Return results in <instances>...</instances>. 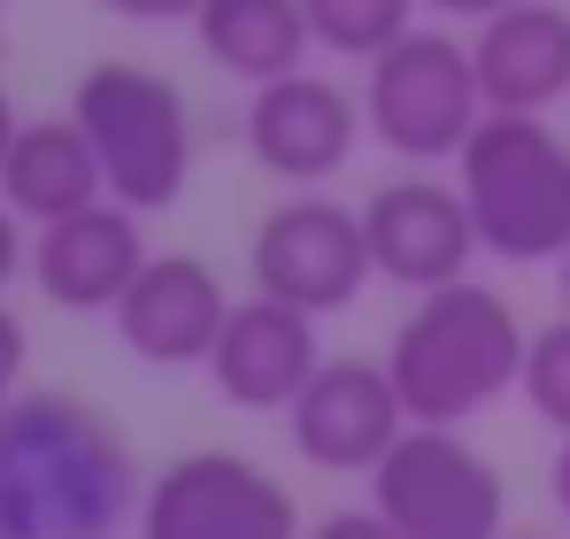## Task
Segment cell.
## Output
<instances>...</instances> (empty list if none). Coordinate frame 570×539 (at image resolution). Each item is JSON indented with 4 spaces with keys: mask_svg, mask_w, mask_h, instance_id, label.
<instances>
[{
    "mask_svg": "<svg viewBox=\"0 0 570 539\" xmlns=\"http://www.w3.org/2000/svg\"><path fill=\"white\" fill-rule=\"evenodd\" d=\"M316 370H324V332H316L308 308H285L271 293L232 301L224 340H216V355H208V378H216V393H224L232 409L285 416Z\"/></svg>",
    "mask_w": 570,
    "mask_h": 539,
    "instance_id": "obj_14",
    "label": "cell"
},
{
    "mask_svg": "<svg viewBox=\"0 0 570 539\" xmlns=\"http://www.w3.org/2000/svg\"><path fill=\"white\" fill-rule=\"evenodd\" d=\"M416 8H432V16H448V23H485V16H501V8H517V0H416Z\"/></svg>",
    "mask_w": 570,
    "mask_h": 539,
    "instance_id": "obj_24",
    "label": "cell"
},
{
    "mask_svg": "<svg viewBox=\"0 0 570 539\" xmlns=\"http://www.w3.org/2000/svg\"><path fill=\"white\" fill-rule=\"evenodd\" d=\"M70 116L94 147L108 200L155 216V208H178L186 200L193 170H200V131H193L186 92L170 86L163 70L147 62H94L78 92H70Z\"/></svg>",
    "mask_w": 570,
    "mask_h": 539,
    "instance_id": "obj_4",
    "label": "cell"
},
{
    "mask_svg": "<svg viewBox=\"0 0 570 539\" xmlns=\"http://www.w3.org/2000/svg\"><path fill=\"white\" fill-rule=\"evenodd\" d=\"M31 270V239H23V216L0 200V301H8V285Z\"/></svg>",
    "mask_w": 570,
    "mask_h": 539,
    "instance_id": "obj_22",
    "label": "cell"
},
{
    "mask_svg": "<svg viewBox=\"0 0 570 539\" xmlns=\"http://www.w3.org/2000/svg\"><path fill=\"white\" fill-rule=\"evenodd\" d=\"M147 263H155V247H147V232H139V208L94 200V208H78V216H62V224H39L23 277H31L55 308H70V316H116V301L131 293V277Z\"/></svg>",
    "mask_w": 570,
    "mask_h": 539,
    "instance_id": "obj_12",
    "label": "cell"
},
{
    "mask_svg": "<svg viewBox=\"0 0 570 539\" xmlns=\"http://www.w3.org/2000/svg\"><path fill=\"white\" fill-rule=\"evenodd\" d=\"M301 8H308L316 47L340 62H379L393 39L416 31V0H301Z\"/></svg>",
    "mask_w": 570,
    "mask_h": 539,
    "instance_id": "obj_18",
    "label": "cell"
},
{
    "mask_svg": "<svg viewBox=\"0 0 570 539\" xmlns=\"http://www.w3.org/2000/svg\"><path fill=\"white\" fill-rule=\"evenodd\" d=\"M509 539H548V532H509Z\"/></svg>",
    "mask_w": 570,
    "mask_h": 539,
    "instance_id": "obj_28",
    "label": "cell"
},
{
    "mask_svg": "<svg viewBox=\"0 0 570 539\" xmlns=\"http://www.w3.org/2000/svg\"><path fill=\"white\" fill-rule=\"evenodd\" d=\"M100 8L124 23H193L200 16V0H100Z\"/></svg>",
    "mask_w": 570,
    "mask_h": 539,
    "instance_id": "obj_23",
    "label": "cell"
},
{
    "mask_svg": "<svg viewBox=\"0 0 570 539\" xmlns=\"http://www.w3.org/2000/svg\"><path fill=\"white\" fill-rule=\"evenodd\" d=\"M0 200L39 232V224H62L78 208L108 200V178H100L94 147L78 131V116H31L0 163Z\"/></svg>",
    "mask_w": 570,
    "mask_h": 539,
    "instance_id": "obj_16",
    "label": "cell"
},
{
    "mask_svg": "<svg viewBox=\"0 0 570 539\" xmlns=\"http://www.w3.org/2000/svg\"><path fill=\"white\" fill-rule=\"evenodd\" d=\"M147 470L124 424L78 393H16L0 409V539H124Z\"/></svg>",
    "mask_w": 570,
    "mask_h": 539,
    "instance_id": "obj_1",
    "label": "cell"
},
{
    "mask_svg": "<svg viewBox=\"0 0 570 539\" xmlns=\"http://www.w3.org/2000/svg\"><path fill=\"white\" fill-rule=\"evenodd\" d=\"M485 108L501 116H548L570 92V8L563 0H517L485 16L471 39Z\"/></svg>",
    "mask_w": 570,
    "mask_h": 539,
    "instance_id": "obj_15",
    "label": "cell"
},
{
    "mask_svg": "<svg viewBox=\"0 0 570 539\" xmlns=\"http://www.w3.org/2000/svg\"><path fill=\"white\" fill-rule=\"evenodd\" d=\"M293 454L316 470H379V454L409 432V409L393 393V370L371 355H324V370L301 385V401L285 409Z\"/></svg>",
    "mask_w": 570,
    "mask_h": 539,
    "instance_id": "obj_10",
    "label": "cell"
},
{
    "mask_svg": "<svg viewBox=\"0 0 570 539\" xmlns=\"http://www.w3.org/2000/svg\"><path fill=\"white\" fill-rule=\"evenodd\" d=\"M224 316H232V293L200 255H155L131 277V293L116 301L108 324H116L124 355H139L147 370H193V362L208 370Z\"/></svg>",
    "mask_w": 570,
    "mask_h": 539,
    "instance_id": "obj_13",
    "label": "cell"
},
{
    "mask_svg": "<svg viewBox=\"0 0 570 539\" xmlns=\"http://www.w3.org/2000/svg\"><path fill=\"white\" fill-rule=\"evenodd\" d=\"M193 39H200V55L224 78H239L247 92L308 70V47H316L301 0H200Z\"/></svg>",
    "mask_w": 570,
    "mask_h": 539,
    "instance_id": "obj_17",
    "label": "cell"
},
{
    "mask_svg": "<svg viewBox=\"0 0 570 539\" xmlns=\"http://www.w3.org/2000/svg\"><path fill=\"white\" fill-rule=\"evenodd\" d=\"M548 501H556V517H570V432L556 440V462H548Z\"/></svg>",
    "mask_w": 570,
    "mask_h": 539,
    "instance_id": "obj_25",
    "label": "cell"
},
{
    "mask_svg": "<svg viewBox=\"0 0 570 539\" xmlns=\"http://www.w3.org/2000/svg\"><path fill=\"white\" fill-rule=\"evenodd\" d=\"M247 155L285 185H324L340 178L363 147V92H347L340 78H316V70H293L278 86L247 92Z\"/></svg>",
    "mask_w": 570,
    "mask_h": 539,
    "instance_id": "obj_9",
    "label": "cell"
},
{
    "mask_svg": "<svg viewBox=\"0 0 570 539\" xmlns=\"http://www.w3.org/2000/svg\"><path fill=\"white\" fill-rule=\"evenodd\" d=\"M371 509L401 539H509V486L455 424H409L371 470Z\"/></svg>",
    "mask_w": 570,
    "mask_h": 539,
    "instance_id": "obj_6",
    "label": "cell"
},
{
    "mask_svg": "<svg viewBox=\"0 0 570 539\" xmlns=\"http://www.w3.org/2000/svg\"><path fill=\"white\" fill-rule=\"evenodd\" d=\"M247 270H255V293H271L285 308H308L316 324L340 316V308H355L363 285L379 277L363 208L324 200V193L278 200V208L255 224V239H247Z\"/></svg>",
    "mask_w": 570,
    "mask_h": 539,
    "instance_id": "obj_8",
    "label": "cell"
},
{
    "mask_svg": "<svg viewBox=\"0 0 570 539\" xmlns=\"http://www.w3.org/2000/svg\"><path fill=\"white\" fill-rule=\"evenodd\" d=\"M524 340H532L524 316L485 277H455L440 293H416V308L401 316V332L385 347V370H393V393H401L409 424H455L463 432L478 409L517 393Z\"/></svg>",
    "mask_w": 570,
    "mask_h": 539,
    "instance_id": "obj_2",
    "label": "cell"
},
{
    "mask_svg": "<svg viewBox=\"0 0 570 539\" xmlns=\"http://www.w3.org/2000/svg\"><path fill=\"white\" fill-rule=\"evenodd\" d=\"M363 124L401 163H455L463 139L485 124V86H478L471 39L416 23L379 62H363Z\"/></svg>",
    "mask_w": 570,
    "mask_h": 539,
    "instance_id": "obj_5",
    "label": "cell"
},
{
    "mask_svg": "<svg viewBox=\"0 0 570 539\" xmlns=\"http://www.w3.org/2000/svg\"><path fill=\"white\" fill-rule=\"evenodd\" d=\"M517 393H524V409H532L556 440L570 432V316L540 324V332L524 340V378H517Z\"/></svg>",
    "mask_w": 570,
    "mask_h": 539,
    "instance_id": "obj_19",
    "label": "cell"
},
{
    "mask_svg": "<svg viewBox=\"0 0 570 539\" xmlns=\"http://www.w3.org/2000/svg\"><path fill=\"white\" fill-rule=\"evenodd\" d=\"M556 301H563V316H570V255L556 263Z\"/></svg>",
    "mask_w": 570,
    "mask_h": 539,
    "instance_id": "obj_27",
    "label": "cell"
},
{
    "mask_svg": "<svg viewBox=\"0 0 570 539\" xmlns=\"http://www.w3.org/2000/svg\"><path fill=\"white\" fill-rule=\"evenodd\" d=\"M363 232H371L379 277L409 285V293H440V285L471 277V263L485 255L463 193L448 178H416V170L409 178H385L363 200Z\"/></svg>",
    "mask_w": 570,
    "mask_h": 539,
    "instance_id": "obj_11",
    "label": "cell"
},
{
    "mask_svg": "<svg viewBox=\"0 0 570 539\" xmlns=\"http://www.w3.org/2000/svg\"><path fill=\"white\" fill-rule=\"evenodd\" d=\"M139 539H308L301 501L278 470L239 448H193L147 470L139 493Z\"/></svg>",
    "mask_w": 570,
    "mask_h": 539,
    "instance_id": "obj_7",
    "label": "cell"
},
{
    "mask_svg": "<svg viewBox=\"0 0 570 539\" xmlns=\"http://www.w3.org/2000/svg\"><path fill=\"white\" fill-rule=\"evenodd\" d=\"M16 131H23V116H16V100L0 86V163H8V147H16Z\"/></svg>",
    "mask_w": 570,
    "mask_h": 539,
    "instance_id": "obj_26",
    "label": "cell"
},
{
    "mask_svg": "<svg viewBox=\"0 0 570 539\" xmlns=\"http://www.w3.org/2000/svg\"><path fill=\"white\" fill-rule=\"evenodd\" d=\"M308 539H401V532L385 525L379 509H332V517H316Z\"/></svg>",
    "mask_w": 570,
    "mask_h": 539,
    "instance_id": "obj_21",
    "label": "cell"
},
{
    "mask_svg": "<svg viewBox=\"0 0 570 539\" xmlns=\"http://www.w3.org/2000/svg\"><path fill=\"white\" fill-rule=\"evenodd\" d=\"M455 193L493 263L556 270L570 255V139L548 116L485 108V124L455 155Z\"/></svg>",
    "mask_w": 570,
    "mask_h": 539,
    "instance_id": "obj_3",
    "label": "cell"
},
{
    "mask_svg": "<svg viewBox=\"0 0 570 539\" xmlns=\"http://www.w3.org/2000/svg\"><path fill=\"white\" fill-rule=\"evenodd\" d=\"M23 362H31V340H23V316L0 301V409L23 393Z\"/></svg>",
    "mask_w": 570,
    "mask_h": 539,
    "instance_id": "obj_20",
    "label": "cell"
}]
</instances>
